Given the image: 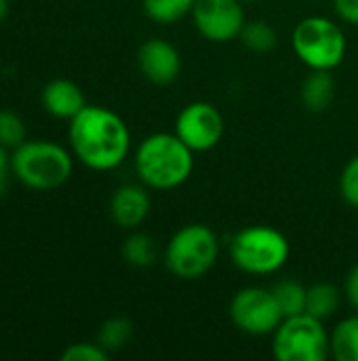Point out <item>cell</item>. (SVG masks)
Here are the masks:
<instances>
[{
	"label": "cell",
	"instance_id": "obj_19",
	"mask_svg": "<svg viewBox=\"0 0 358 361\" xmlns=\"http://www.w3.org/2000/svg\"><path fill=\"white\" fill-rule=\"evenodd\" d=\"M194 0H143V13L160 25L177 23L192 13Z\"/></svg>",
	"mask_w": 358,
	"mask_h": 361
},
{
	"label": "cell",
	"instance_id": "obj_9",
	"mask_svg": "<svg viewBox=\"0 0 358 361\" xmlns=\"http://www.w3.org/2000/svg\"><path fill=\"white\" fill-rule=\"evenodd\" d=\"M226 131L224 116L217 106L209 102H192L181 108L175 118V133L194 152L213 150Z\"/></svg>",
	"mask_w": 358,
	"mask_h": 361
},
{
	"label": "cell",
	"instance_id": "obj_29",
	"mask_svg": "<svg viewBox=\"0 0 358 361\" xmlns=\"http://www.w3.org/2000/svg\"><path fill=\"white\" fill-rule=\"evenodd\" d=\"M11 13V2L8 0H0V23L8 17Z\"/></svg>",
	"mask_w": 358,
	"mask_h": 361
},
{
	"label": "cell",
	"instance_id": "obj_13",
	"mask_svg": "<svg viewBox=\"0 0 358 361\" xmlns=\"http://www.w3.org/2000/svg\"><path fill=\"white\" fill-rule=\"evenodd\" d=\"M42 106L51 116L72 121L87 106V99L82 89L74 80L55 78L42 89Z\"/></svg>",
	"mask_w": 358,
	"mask_h": 361
},
{
	"label": "cell",
	"instance_id": "obj_18",
	"mask_svg": "<svg viewBox=\"0 0 358 361\" xmlns=\"http://www.w3.org/2000/svg\"><path fill=\"white\" fill-rule=\"evenodd\" d=\"M306 292H308V288H304L295 279H283V281L274 283L272 294L279 302L283 317L306 313Z\"/></svg>",
	"mask_w": 358,
	"mask_h": 361
},
{
	"label": "cell",
	"instance_id": "obj_1",
	"mask_svg": "<svg viewBox=\"0 0 358 361\" xmlns=\"http://www.w3.org/2000/svg\"><path fill=\"white\" fill-rule=\"evenodd\" d=\"M72 154L93 171H110L124 163L131 131L120 114L106 106H84L68 129Z\"/></svg>",
	"mask_w": 358,
	"mask_h": 361
},
{
	"label": "cell",
	"instance_id": "obj_26",
	"mask_svg": "<svg viewBox=\"0 0 358 361\" xmlns=\"http://www.w3.org/2000/svg\"><path fill=\"white\" fill-rule=\"evenodd\" d=\"M344 296H346L348 305L354 309V313H358V262L348 271V275H346Z\"/></svg>",
	"mask_w": 358,
	"mask_h": 361
},
{
	"label": "cell",
	"instance_id": "obj_20",
	"mask_svg": "<svg viewBox=\"0 0 358 361\" xmlns=\"http://www.w3.org/2000/svg\"><path fill=\"white\" fill-rule=\"evenodd\" d=\"M238 38L253 53H268V51H272L276 47V40H279L276 30L264 19L245 21Z\"/></svg>",
	"mask_w": 358,
	"mask_h": 361
},
{
	"label": "cell",
	"instance_id": "obj_7",
	"mask_svg": "<svg viewBox=\"0 0 358 361\" xmlns=\"http://www.w3.org/2000/svg\"><path fill=\"white\" fill-rule=\"evenodd\" d=\"M272 355L279 361H325L331 357L325 322L308 313L285 317L272 334Z\"/></svg>",
	"mask_w": 358,
	"mask_h": 361
},
{
	"label": "cell",
	"instance_id": "obj_2",
	"mask_svg": "<svg viewBox=\"0 0 358 361\" xmlns=\"http://www.w3.org/2000/svg\"><path fill=\"white\" fill-rule=\"evenodd\" d=\"M135 171L152 190H173L188 182L194 171V150L179 135L158 131L141 140L135 150Z\"/></svg>",
	"mask_w": 358,
	"mask_h": 361
},
{
	"label": "cell",
	"instance_id": "obj_23",
	"mask_svg": "<svg viewBox=\"0 0 358 361\" xmlns=\"http://www.w3.org/2000/svg\"><path fill=\"white\" fill-rule=\"evenodd\" d=\"M110 353L99 343H74L65 347L61 361H108Z\"/></svg>",
	"mask_w": 358,
	"mask_h": 361
},
{
	"label": "cell",
	"instance_id": "obj_6",
	"mask_svg": "<svg viewBox=\"0 0 358 361\" xmlns=\"http://www.w3.org/2000/svg\"><path fill=\"white\" fill-rule=\"evenodd\" d=\"M293 53L310 70H335L346 57V34L340 23L323 15L304 17L291 36Z\"/></svg>",
	"mask_w": 358,
	"mask_h": 361
},
{
	"label": "cell",
	"instance_id": "obj_4",
	"mask_svg": "<svg viewBox=\"0 0 358 361\" xmlns=\"http://www.w3.org/2000/svg\"><path fill=\"white\" fill-rule=\"evenodd\" d=\"M228 254L232 264L243 273L274 275L287 264L291 245L279 228L268 224H251L234 233Z\"/></svg>",
	"mask_w": 358,
	"mask_h": 361
},
{
	"label": "cell",
	"instance_id": "obj_8",
	"mask_svg": "<svg viewBox=\"0 0 358 361\" xmlns=\"http://www.w3.org/2000/svg\"><path fill=\"white\" fill-rule=\"evenodd\" d=\"M230 322L249 336H272L285 319L272 290L249 286L238 290L228 307Z\"/></svg>",
	"mask_w": 358,
	"mask_h": 361
},
{
	"label": "cell",
	"instance_id": "obj_11",
	"mask_svg": "<svg viewBox=\"0 0 358 361\" xmlns=\"http://www.w3.org/2000/svg\"><path fill=\"white\" fill-rule=\"evenodd\" d=\"M137 66L152 85H171L181 72V55L165 38H150L137 51Z\"/></svg>",
	"mask_w": 358,
	"mask_h": 361
},
{
	"label": "cell",
	"instance_id": "obj_24",
	"mask_svg": "<svg viewBox=\"0 0 358 361\" xmlns=\"http://www.w3.org/2000/svg\"><path fill=\"white\" fill-rule=\"evenodd\" d=\"M340 195L350 207L358 209V154L346 163L340 176Z\"/></svg>",
	"mask_w": 358,
	"mask_h": 361
},
{
	"label": "cell",
	"instance_id": "obj_14",
	"mask_svg": "<svg viewBox=\"0 0 358 361\" xmlns=\"http://www.w3.org/2000/svg\"><path fill=\"white\" fill-rule=\"evenodd\" d=\"M300 97L310 112H325L335 99V78L331 70H310L302 82Z\"/></svg>",
	"mask_w": 358,
	"mask_h": 361
},
{
	"label": "cell",
	"instance_id": "obj_22",
	"mask_svg": "<svg viewBox=\"0 0 358 361\" xmlns=\"http://www.w3.org/2000/svg\"><path fill=\"white\" fill-rule=\"evenodd\" d=\"M25 140H27V129H25L23 118L19 114H15L13 110L2 108L0 110V144L15 150Z\"/></svg>",
	"mask_w": 358,
	"mask_h": 361
},
{
	"label": "cell",
	"instance_id": "obj_25",
	"mask_svg": "<svg viewBox=\"0 0 358 361\" xmlns=\"http://www.w3.org/2000/svg\"><path fill=\"white\" fill-rule=\"evenodd\" d=\"M338 17L350 25H358V0H333Z\"/></svg>",
	"mask_w": 358,
	"mask_h": 361
},
{
	"label": "cell",
	"instance_id": "obj_15",
	"mask_svg": "<svg viewBox=\"0 0 358 361\" xmlns=\"http://www.w3.org/2000/svg\"><path fill=\"white\" fill-rule=\"evenodd\" d=\"M342 305V292L338 286L329 281H319L308 288L306 292V313L325 322L338 313Z\"/></svg>",
	"mask_w": 358,
	"mask_h": 361
},
{
	"label": "cell",
	"instance_id": "obj_16",
	"mask_svg": "<svg viewBox=\"0 0 358 361\" xmlns=\"http://www.w3.org/2000/svg\"><path fill=\"white\" fill-rule=\"evenodd\" d=\"M331 357L338 361H358V313L342 319L329 334Z\"/></svg>",
	"mask_w": 358,
	"mask_h": 361
},
{
	"label": "cell",
	"instance_id": "obj_21",
	"mask_svg": "<svg viewBox=\"0 0 358 361\" xmlns=\"http://www.w3.org/2000/svg\"><path fill=\"white\" fill-rule=\"evenodd\" d=\"M133 338V324L127 317H112L101 324L97 332V343L112 355L127 347V343Z\"/></svg>",
	"mask_w": 358,
	"mask_h": 361
},
{
	"label": "cell",
	"instance_id": "obj_30",
	"mask_svg": "<svg viewBox=\"0 0 358 361\" xmlns=\"http://www.w3.org/2000/svg\"><path fill=\"white\" fill-rule=\"evenodd\" d=\"M243 2H255V0H243Z\"/></svg>",
	"mask_w": 358,
	"mask_h": 361
},
{
	"label": "cell",
	"instance_id": "obj_12",
	"mask_svg": "<svg viewBox=\"0 0 358 361\" xmlns=\"http://www.w3.org/2000/svg\"><path fill=\"white\" fill-rule=\"evenodd\" d=\"M152 199L148 186L122 184L110 199V216L116 226L124 231H137L150 216Z\"/></svg>",
	"mask_w": 358,
	"mask_h": 361
},
{
	"label": "cell",
	"instance_id": "obj_27",
	"mask_svg": "<svg viewBox=\"0 0 358 361\" xmlns=\"http://www.w3.org/2000/svg\"><path fill=\"white\" fill-rule=\"evenodd\" d=\"M11 154H13V150L6 148L4 144H0V169H11Z\"/></svg>",
	"mask_w": 358,
	"mask_h": 361
},
{
	"label": "cell",
	"instance_id": "obj_5",
	"mask_svg": "<svg viewBox=\"0 0 358 361\" xmlns=\"http://www.w3.org/2000/svg\"><path fill=\"white\" fill-rule=\"evenodd\" d=\"M219 258V239L207 224H186L169 239L165 247L167 269L184 281L205 277Z\"/></svg>",
	"mask_w": 358,
	"mask_h": 361
},
{
	"label": "cell",
	"instance_id": "obj_10",
	"mask_svg": "<svg viewBox=\"0 0 358 361\" xmlns=\"http://www.w3.org/2000/svg\"><path fill=\"white\" fill-rule=\"evenodd\" d=\"M192 21L200 36L211 42H230L245 25L243 0H194Z\"/></svg>",
	"mask_w": 358,
	"mask_h": 361
},
{
	"label": "cell",
	"instance_id": "obj_17",
	"mask_svg": "<svg viewBox=\"0 0 358 361\" xmlns=\"http://www.w3.org/2000/svg\"><path fill=\"white\" fill-rule=\"evenodd\" d=\"M120 252H122L124 262L133 269H148L158 258V250H156L154 239L146 233H139V231H133L124 239Z\"/></svg>",
	"mask_w": 358,
	"mask_h": 361
},
{
	"label": "cell",
	"instance_id": "obj_28",
	"mask_svg": "<svg viewBox=\"0 0 358 361\" xmlns=\"http://www.w3.org/2000/svg\"><path fill=\"white\" fill-rule=\"evenodd\" d=\"M11 169H0V199H4L6 190H8V182H11Z\"/></svg>",
	"mask_w": 358,
	"mask_h": 361
},
{
	"label": "cell",
	"instance_id": "obj_3",
	"mask_svg": "<svg viewBox=\"0 0 358 361\" xmlns=\"http://www.w3.org/2000/svg\"><path fill=\"white\" fill-rule=\"evenodd\" d=\"M11 171L25 188L49 192L70 180L74 154L51 140H25L11 154Z\"/></svg>",
	"mask_w": 358,
	"mask_h": 361
}]
</instances>
